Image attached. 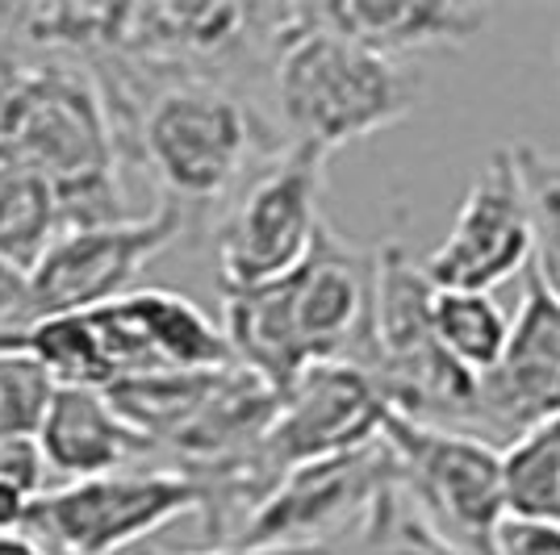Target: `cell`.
Returning a JSON list of instances; mask_svg holds the SVG:
<instances>
[{
    "instance_id": "cell-1",
    "label": "cell",
    "mask_w": 560,
    "mask_h": 555,
    "mask_svg": "<svg viewBox=\"0 0 560 555\" xmlns=\"http://www.w3.org/2000/svg\"><path fill=\"white\" fill-rule=\"evenodd\" d=\"M0 139L50 180L59 234L126 222L114 114L84 59L0 47Z\"/></svg>"
},
{
    "instance_id": "cell-11",
    "label": "cell",
    "mask_w": 560,
    "mask_h": 555,
    "mask_svg": "<svg viewBox=\"0 0 560 555\" xmlns=\"http://www.w3.org/2000/svg\"><path fill=\"white\" fill-rule=\"evenodd\" d=\"M401 481L389 442L376 439L330 460L302 463L280 476L238 534L243 547H318L343 522H360Z\"/></svg>"
},
{
    "instance_id": "cell-14",
    "label": "cell",
    "mask_w": 560,
    "mask_h": 555,
    "mask_svg": "<svg viewBox=\"0 0 560 555\" xmlns=\"http://www.w3.org/2000/svg\"><path fill=\"white\" fill-rule=\"evenodd\" d=\"M34 442H38L50 472L68 476V485L71 481L109 476V472H126L142 456L155 451V442L139 435L109 405L105 389H75V385H55L50 389Z\"/></svg>"
},
{
    "instance_id": "cell-9",
    "label": "cell",
    "mask_w": 560,
    "mask_h": 555,
    "mask_svg": "<svg viewBox=\"0 0 560 555\" xmlns=\"http://www.w3.org/2000/svg\"><path fill=\"white\" fill-rule=\"evenodd\" d=\"M389 414L394 405L369 368L314 364L280 397L277 422L259 447V468L277 488L280 476L302 463L330 460V456L376 442L385 435Z\"/></svg>"
},
{
    "instance_id": "cell-4",
    "label": "cell",
    "mask_w": 560,
    "mask_h": 555,
    "mask_svg": "<svg viewBox=\"0 0 560 555\" xmlns=\"http://www.w3.org/2000/svg\"><path fill=\"white\" fill-rule=\"evenodd\" d=\"M280 151L289 142H280L277 126L226 80L167 75L142 101L126 160L139 163L172 205H210Z\"/></svg>"
},
{
    "instance_id": "cell-6",
    "label": "cell",
    "mask_w": 560,
    "mask_h": 555,
    "mask_svg": "<svg viewBox=\"0 0 560 555\" xmlns=\"http://www.w3.org/2000/svg\"><path fill=\"white\" fill-rule=\"evenodd\" d=\"M381 439L427 522L465 555H493V534L506 522L502 451L472 430L415 422L397 410Z\"/></svg>"
},
{
    "instance_id": "cell-5",
    "label": "cell",
    "mask_w": 560,
    "mask_h": 555,
    "mask_svg": "<svg viewBox=\"0 0 560 555\" xmlns=\"http://www.w3.org/2000/svg\"><path fill=\"white\" fill-rule=\"evenodd\" d=\"M323 188L327 155L302 142H289V151H280L247 180L213 234V259L226 297L277 284L302 268L327 226Z\"/></svg>"
},
{
    "instance_id": "cell-3",
    "label": "cell",
    "mask_w": 560,
    "mask_h": 555,
    "mask_svg": "<svg viewBox=\"0 0 560 555\" xmlns=\"http://www.w3.org/2000/svg\"><path fill=\"white\" fill-rule=\"evenodd\" d=\"M272 93L293 142L330 155L406 121L422 101V75L406 59L314 25L305 4H284Z\"/></svg>"
},
{
    "instance_id": "cell-22",
    "label": "cell",
    "mask_w": 560,
    "mask_h": 555,
    "mask_svg": "<svg viewBox=\"0 0 560 555\" xmlns=\"http://www.w3.org/2000/svg\"><path fill=\"white\" fill-rule=\"evenodd\" d=\"M493 555H560V527L506 518L493 534Z\"/></svg>"
},
{
    "instance_id": "cell-17",
    "label": "cell",
    "mask_w": 560,
    "mask_h": 555,
    "mask_svg": "<svg viewBox=\"0 0 560 555\" xmlns=\"http://www.w3.org/2000/svg\"><path fill=\"white\" fill-rule=\"evenodd\" d=\"M506 518L560 527V417H548L502 447Z\"/></svg>"
},
{
    "instance_id": "cell-23",
    "label": "cell",
    "mask_w": 560,
    "mask_h": 555,
    "mask_svg": "<svg viewBox=\"0 0 560 555\" xmlns=\"http://www.w3.org/2000/svg\"><path fill=\"white\" fill-rule=\"evenodd\" d=\"M30 322H34V309H30V272L0 255V334L4 330H22Z\"/></svg>"
},
{
    "instance_id": "cell-18",
    "label": "cell",
    "mask_w": 560,
    "mask_h": 555,
    "mask_svg": "<svg viewBox=\"0 0 560 555\" xmlns=\"http://www.w3.org/2000/svg\"><path fill=\"white\" fill-rule=\"evenodd\" d=\"M435 339L440 347L472 376H490L511 343L514 322L493 302V293H465V288H435Z\"/></svg>"
},
{
    "instance_id": "cell-7",
    "label": "cell",
    "mask_w": 560,
    "mask_h": 555,
    "mask_svg": "<svg viewBox=\"0 0 560 555\" xmlns=\"http://www.w3.org/2000/svg\"><path fill=\"white\" fill-rule=\"evenodd\" d=\"M197 509H210V488L197 476L180 468H126L47 488L30 509L25 534L50 555H117Z\"/></svg>"
},
{
    "instance_id": "cell-10",
    "label": "cell",
    "mask_w": 560,
    "mask_h": 555,
    "mask_svg": "<svg viewBox=\"0 0 560 555\" xmlns=\"http://www.w3.org/2000/svg\"><path fill=\"white\" fill-rule=\"evenodd\" d=\"M532 251H536V231H532L527 180L518 172L514 146H502L481 163L452 231L422 268L435 288L493 293L518 268L532 263Z\"/></svg>"
},
{
    "instance_id": "cell-20",
    "label": "cell",
    "mask_w": 560,
    "mask_h": 555,
    "mask_svg": "<svg viewBox=\"0 0 560 555\" xmlns=\"http://www.w3.org/2000/svg\"><path fill=\"white\" fill-rule=\"evenodd\" d=\"M360 531H364L369 555H465L427 522V513L415 506L401 481L376 501Z\"/></svg>"
},
{
    "instance_id": "cell-21",
    "label": "cell",
    "mask_w": 560,
    "mask_h": 555,
    "mask_svg": "<svg viewBox=\"0 0 560 555\" xmlns=\"http://www.w3.org/2000/svg\"><path fill=\"white\" fill-rule=\"evenodd\" d=\"M50 376L22 355H0V447L34 439L50 401Z\"/></svg>"
},
{
    "instance_id": "cell-2",
    "label": "cell",
    "mask_w": 560,
    "mask_h": 555,
    "mask_svg": "<svg viewBox=\"0 0 560 555\" xmlns=\"http://www.w3.org/2000/svg\"><path fill=\"white\" fill-rule=\"evenodd\" d=\"M226 343L234 364L268 389L289 393L314 364L369 368L373 343V255H360L323 226L293 276L226 297Z\"/></svg>"
},
{
    "instance_id": "cell-19",
    "label": "cell",
    "mask_w": 560,
    "mask_h": 555,
    "mask_svg": "<svg viewBox=\"0 0 560 555\" xmlns=\"http://www.w3.org/2000/svg\"><path fill=\"white\" fill-rule=\"evenodd\" d=\"M518 172L527 180V201H532V231H536V251H532V272L544 280V288L560 297V160L544 155L536 146H514Z\"/></svg>"
},
{
    "instance_id": "cell-8",
    "label": "cell",
    "mask_w": 560,
    "mask_h": 555,
    "mask_svg": "<svg viewBox=\"0 0 560 555\" xmlns=\"http://www.w3.org/2000/svg\"><path fill=\"white\" fill-rule=\"evenodd\" d=\"M185 209L160 201L147 217H126L96 231H71L50 243L43 259L30 268V309L38 318L93 314L135 293L142 268L180 243Z\"/></svg>"
},
{
    "instance_id": "cell-16",
    "label": "cell",
    "mask_w": 560,
    "mask_h": 555,
    "mask_svg": "<svg viewBox=\"0 0 560 555\" xmlns=\"http://www.w3.org/2000/svg\"><path fill=\"white\" fill-rule=\"evenodd\" d=\"M59 238V201L50 180L0 139V255L18 268H34Z\"/></svg>"
},
{
    "instance_id": "cell-25",
    "label": "cell",
    "mask_w": 560,
    "mask_h": 555,
    "mask_svg": "<svg viewBox=\"0 0 560 555\" xmlns=\"http://www.w3.org/2000/svg\"><path fill=\"white\" fill-rule=\"evenodd\" d=\"M0 555H50L38 539H30L25 531L18 534H0Z\"/></svg>"
},
{
    "instance_id": "cell-15",
    "label": "cell",
    "mask_w": 560,
    "mask_h": 555,
    "mask_svg": "<svg viewBox=\"0 0 560 555\" xmlns=\"http://www.w3.org/2000/svg\"><path fill=\"white\" fill-rule=\"evenodd\" d=\"M121 305H126L142 347L151 355V368L218 371L234 364L226 330L213 326L210 314L197 302L180 297V293H172V288H135L130 297H121Z\"/></svg>"
},
{
    "instance_id": "cell-13",
    "label": "cell",
    "mask_w": 560,
    "mask_h": 555,
    "mask_svg": "<svg viewBox=\"0 0 560 555\" xmlns=\"http://www.w3.org/2000/svg\"><path fill=\"white\" fill-rule=\"evenodd\" d=\"M305 17L360 47L406 59L419 50L468 47L493 22V9L477 0H314Z\"/></svg>"
},
{
    "instance_id": "cell-24",
    "label": "cell",
    "mask_w": 560,
    "mask_h": 555,
    "mask_svg": "<svg viewBox=\"0 0 560 555\" xmlns=\"http://www.w3.org/2000/svg\"><path fill=\"white\" fill-rule=\"evenodd\" d=\"M147 555H330V547H243V543H231V547H210V552H147Z\"/></svg>"
},
{
    "instance_id": "cell-12",
    "label": "cell",
    "mask_w": 560,
    "mask_h": 555,
    "mask_svg": "<svg viewBox=\"0 0 560 555\" xmlns=\"http://www.w3.org/2000/svg\"><path fill=\"white\" fill-rule=\"evenodd\" d=\"M548 417H560V297L527 268L506 355L490 376H481L477 435L493 430L518 439Z\"/></svg>"
}]
</instances>
